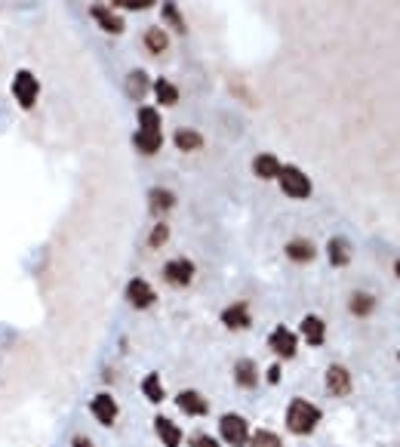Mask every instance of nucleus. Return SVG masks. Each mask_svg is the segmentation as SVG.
<instances>
[{
    "mask_svg": "<svg viewBox=\"0 0 400 447\" xmlns=\"http://www.w3.org/2000/svg\"><path fill=\"white\" fill-rule=\"evenodd\" d=\"M317 422H320V411L311 404V401H305V398H292L290 401V407H287L290 432H296V435H308V432H314Z\"/></svg>",
    "mask_w": 400,
    "mask_h": 447,
    "instance_id": "f257e3e1",
    "label": "nucleus"
},
{
    "mask_svg": "<svg viewBox=\"0 0 400 447\" xmlns=\"http://www.w3.org/2000/svg\"><path fill=\"white\" fill-rule=\"evenodd\" d=\"M277 179H280V188L287 191L290 198L302 200L311 195V182H308V176L299 167H280V176H277Z\"/></svg>",
    "mask_w": 400,
    "mask_h": 447,
    "instance_id": "f03ea898",
    "label": "nucleus"
},
{
    "mask_svg": "<svg viewBox=\"0 0 400 447\" xmlns=\"http://www.w3.org/2000/svg\"><path fill=\"white\" fill-rule=\"evenodd\" d=\"M219 429H222V438L231 444V447H243L250 441V429H246V420L237 413H225L219 420Z\"/></svg>",
    "mask_w": 400,
    "mask_h": 447,
    "instance_id": "7ed1b4c3",
    "label": "nucleus"
},
{
    "mask_svg": "<svg viewBox=\"0 0 400 447\" xmlns=\"http://www.w3.org/2000/svg\"><path fill=\"white\" fill-rule=\"evenodd\" d=\"M13 92H15V99L22 102V108H31L37 102V77L31 71H19V74H15V81H13Z\"/></svg>",
    "mask_w": 400,
    "mask_h": 447,
    "instance_id": "20e7f679",
    "label": "nucleus"
},
{
    "mask_svg": "<svg viewBox=\"0 0 400 447\" xmlns=\"http://www.w3.org/2000/svg\"><path fill=\"white\" fill-rule=\"evenodd\" d=\"M164 277L173 287H188L191 277H194V266H191L188 259H173L164 266Z\"/></svg>",
    "mask_w": 400,
    "mask_h": 447,
    "instance_id": "39448f33",
    "label": "nucleus"
},
{
    "mask_svg": "<svg viewBox=\"0 0 400 447\" xmlns=\"http://www.w3.org/2000/svg\"><path fill=\"white\" fill-rule=\"evenodd\" d=\"M327 389H329V395L345 398L351 392V373L342 364H333L327 370Z\"/></svg>",
    "mask_w": 400,
    "mask_h": 447,
    "instance_id": "423d86ee",
    "label": "nucleus"
},
{
    "mask_svg": "<svg viewBox=\"0 0 400 447\" xmlns=\"http://www.w3.org/2000/svg\"><path fill=\"white\" fill-rule=\"evenodd\" d=\"M268 345L274 349V355H280V358H292L296 355V333L287 327H277L271 336H268Z\"/></svg>",
    "mask_w": 400,
    "mask_h": 447,
    "instance_id": "0eeeda50",
    "label": "nucleus"
},
{
    "mask_svg": "<svg viewBox=\"0 0 400 447\" xmlns=\"http://www.w3.org/2000/svg\"><path fill=\"white\" fill-rule=\"evenodd\" d=\"M176 404H179V411L191 413V416H203L206 411H210V404H206V398L200 395V392H191V389L179 392V398H176Z\"/></svg>",
    "mask_w": 400,
    "mask_h": 447,
    "instance_id": "6e6552de",
    "label": "nucleus"
},
{
    "mask_svg": "<svg viewBox=\"0 0 400 447\" xmlns=\"http://www.w3.org/2000/svg\"><path fill=\"white\" fill-rule=\"evenodd\" d=\"M127 299L133 303L136 308H148L154 299V290H151V284H145L142 277H136V281H129V287H127Z\"/></svg>",
    "mask_w": 400,
    "mask_h": 447,
    "instance_id": "1a4fd4ad",
    "label": "nucleus"
},
{
    "mask_svg": "<svg viewBox=\"0 0 400 447\" xmlns=\"http://www.w3.org/2000/svg\"><path fill=\"white\" fill-rule=\"evenodd\" d=\"M92 413H96V420L102 422V426H111V422L117 420V401L111 395H96L92 398Z\"/></svg>",
    "mask_w": 400,
    "mask_h": 447,
    "instance_id": "9d476101",
    "label": "nucleus"
},
{
    "mask_svg": "<svg viewBox=\"0 0 400 447\" xmlns=\"http://www.w3.org/2000/svg\"><path fill=\"white\" fill-rule=\"evenodd\" d=\"M222 324L231 330H243V327H250V308H246L243 303H237V305H228L225 312H222Z\"/></svg>",
    "mask_w": 400,
    "mask_h": 447,
    "instance_id": "9b49d317",
    "label": "nucleus"
},
{
    "mask_svg": "<svg viewBox=\"0 0 400 447\" xmlns=\"http://www.w3.org/2000/svg\"><path fill=\"white\" fill-rule=\"evenodd\" d=\"M154 429H157L160 441H164L166 447H179V444H182V432H179V426H176L173 420H166V416H157V420H154Z\"/></svg>",
    "mask_w": 400,
    "mask_h": 447,
    "instance_id": "f8f14e48",
    "label": "nucleus"
},
{
    "mask_svg": "<svg viewBox=\"0 0 400 447\" xmlns=\"http://www.w3.org/2000/svg\"><path fill=\"white\" fill-rule=\"evenodd\" d=\"M252 173H256L259 179H277V176H280V160H277L274 154H259V158L252 160Z\"/></svg>",
    "mask_w": 400,
    "mask_h": 447,
    "instance_id": "ddd939ff",
    "label": "nucleus"
},
{
    "mask_svg": "<svg viewBox=\"0 0 400 447\" xmlns=\"http://www.w3.org/2000/svg\"><path fill=\"white\" fill-rule=\"evenodd\" d=\"M234 380H237V385H243V389H252V385L259 383V370H256V364H252L250 358L237 361V364H234Z\"/></svg>",
    "mask_w": 400,
    "mask_h": 447,
    "instance_id": "4468645a",
    "label": "nucleus"
},
{
    "mask_svg": "<svg viewBox=\"0 0 400 447\" xmlns=\"http://www.w3.org/2000/svg\"><path fill=\"white\" fill-rule=\"evenodd\" d=\"M92 19H96L105 31H111V34H120V31H123L120 15H114L111 10H108V6H92Z\"/></svg>",
    "mask_w": 400,
    "mask_h": 447,
    "instance_id": "2eb2a0df",
    "label": "nucleus"
},
{
    "mask_svg": "<svg viewBox=\"0 0 400 447\" xmlns=\"http://www.w3.org/2000/svg\"><path fill=\"white\" fill-rule=\"evenodd\" d=\"M302 333L311 345H320L323 336H327V327H323V321L317 318V315H308V318L302 321Z\"/></svg>",
    "mask_w": 400,
    "mask_h": 447,
    "instance_id": "dca6fc26",
    "label": "nucleus"
},
{
    "mask_svg": "<svg viewBox=\"0 0 400 447\" xmlns=\"http://www.w3.org/2000/svg\"><path fill=\"white\" fill-rule=\"evenodd\" d=\"M127 92H129V99L142 102L145 92H148V74H145V71H133V74H129L127 77Z\"/></svg>",
    "mask_w": 400,
    "mask_h": 447,
    "instance_id": "f3484780",
    "label": "nucleus"
},
{
    "mask_svg": "<svg viewBox=\"0 0 400 447\" xmlns=\"http://www.w3.org/2000/svg\"><path fill=\"white\" fill-rule=\"evenodd\" d=\"M287 256L296 259V262H311L314 259V244L302 241V238H299V241H290L287 244Z\"/></svg>",
    "mask_w": 400,
    "mask_h": 447,
    "instance_id": "a211bd4d",
    "label": "nucleus"
},
{
    "mask_svg": "<svg viewBox=\"0 0 400 447\" xmlns=\"http://www.w3.org/2000/svg\"><path fill=\"white\" fill-rule=\"evenodd\" d=\"M151 210L154 213H166V210H173V204H176V198H173V191H166V188H151Z\"/></svg>",
    "mask_w": 400,
    "mask_h": 447,
    "instance_id": "6ab92c4d",
    "label": "nucleus"
},
{
    "mask_svg": "<svg viewBox=\"0 0 400 447\" xmlns=\"http://www.w3.org/2000/svg\"><path fill=\"white\" fill-rule=\"evenodd\" d=\"M160 145H164V136H160V133H142V130L136 133V149L142 151V154L160 151Z\"/></svg>",
    "mask_w": 400,
    "mask_h": 447,
    "instance_id": "aec40b11",
    "label": "nucleus"
},
{
    "mask_svg": "<svg viewBox=\"0 0 400 447\" xmlns=\"http://www.w3.org/2000/svg\"><path fill=\"white\" fill-rule=\"evenodd\" d=\"M327 250H329V262H333V266H345V262L351 259V253H348V241H345V238H333Z\"/></svg>",
    "mask_w": 400,
    "mask_h": 447,
    "instance_id": "412c9836",
    "label": "nucleus"
},
{
    "mask_svg": "<svg viewBox=\"0 0 400 447\" xmlns=\"http://www.w3.org/2000/svg\"><path fill=\"white\" fill-rule=\"evenodd\" d=\"M154 92H157V102L160 105H176V102H179V90H176L169 81H164V77L154 83Z\"/></svg>",
    "mask_w": 400,
    "mask_h": 447,
    "instance_id": "4be33fe9",
    "label": "nucleus"
},
{
    "mask_svg": "<svg viewBox=\"0 0 400 447\" xmlns=\"http://www.w3.org/2000/svg\"><path fill=\"white\" fill-rule=\"evenodd\" d=\"M176 145H179L182 151H197L200 145H203V136L194 133V130H179V133H176Z\"/></svg>",
    "mask_w": 400,
    "mask_h": 447,
    "instance_id": "5701e85b",
    "label": "nucleus"
},
{
    "mask_svg": "<svg viewBox=\"0 0 400 447\" xmlns=\"http://www.w3.org/2000/svg\"><path fill=\"white\" fill-rule=\"evenodd\" d=\"M138 123H142V133H160V114L154 108H138Z\"/></svg>",
    "mask_w": 400,
    "mask_h": 447,
    "instance_id": "b1692460",
    "label": "nucleus"
},
{
    "mask_svg": "<svg viewBox=\"0 0 400 447\" xmlns=\"http://www.w3.org/2000/svg\"><path fill=\"white\" fill-rule=\"evenodd\" d=\"M142 392H145V398H148V401H154V404H157V401H164V385H160V376L157 373L145 376Z\"/></svg>",
    "mask_w": 400,
    "mask_h": 447,
    "instance_id": "393cba45",
    "label": "nucleus"
},
{
    "mask_svg": "<svg viewBox=\"0 0 400 447\" xmlns=\"http://www.w3.org/2000/svg\"><path fill=\"white\" fill-rule=\"evenodd\" d=\"M166 43H169V37H166L164 28H148V34H145V46H148L151 53H164Z\"/></svg>",
    "mask_w": 400,
    "mask_h": 447,
    "instance_id": "a878e982",
    "label": "nucleus"
},
{
    "mask_svg": "<svg viewBox=\"0 0 400 447\" xmlns=\"http://www.w3.org/2000/svg\"><path fill=\"white\" fill-rule=\"evenodd\" d=\"M351 312L360 315V318L369 315V312H373V296H369V293H354V296H351Z\"/></svg>",
    "mask_w": 400,
    "mask_h": 447,
    "instance_id": "bb28decb",
    "label": "nucleus"
},
{
    "mask_svg": "<svg viewBox=\"0 0 400 447\" xmlns=\"http://www.w3.org/2000/svg\"><path fill=\"white\" fill-rule=\"evenodd\" d=\"M250 447H280V438H277L274 432H268V429H259L256 435L250 438Z\"/></svg>",
    "mask_w": 400,
    "mask_h": 447,
    "instance_id": "cd10ccee",
    "label": "nucleus"
},
{
    "mask_svg": "<svg viewBox=\"0 0 400 447\" xmlns=\"http://www.w3.org/2000/svg\"><path fill=\"white\" fill-rule=\"evenodd\" d=\"M169 238V226H164V222H160V226H154V231H151V247H160Z\"/></svg>",
    "mask_w": 400,
    "mask_h": 447,
    "instance_id": "c85d7f7f",
    "label": "nucleus"
},
{
    "mask_svg": "<svg viewBox=\"0 0 400 447\" xmlns=\"http://www.w3.org/2000/svg\"><path fill=\"white\" fill-rule=\"evenodd\" d=\"M164 15H166V19H169V22H173V25H176V28H179V31H185V22H182V15H179V10H176V4H166V6H164Z\"/></svg>",
    "mask_w": 400,
    "mask_h": 447,
    "instance_id": "c756f323",
    "label": "nucleus"
},
{
    "mask_svg": "<svg viewBox=\"0 0 400 447\" xmlns=\"http://www.w3.org/2000/svg\"><path fill=\"white\" fill-rule=\"evenodd\" d=\"M117 6H123V10H148L151 0H117Z\"/></svg>",
    "mask_w": 400,
    "mask_h": 447,
    "instance_id": "7c9ffc66",
    "label": "nucleus"
},
{
    "mask_svg": "<svg viewBox=\"0 0 400 447\" xmlns=\"http://www.w3.org/2000/svg\"><path fill=\"white\" fill-rule=\"evenodd\" d=\"M191 447H219V441L210 438V435H194L191 438Z\"/></svg>",
    "mask_w": 400,
    "mask_h": 447,
    "instance_id": "2f4dec72",
    "label": "nucleus"
},
{
    "mask_svg": "<svg viewBox=\"0 0 400 447\" xmlns=\"http://www.w3.org/2000/svg\"><path fill=\"white\" fill-rule=\"evenodd\" d=\"M268 380H271V383L280 380V367H271V370H268Z\"/></svg>",
    "mask_w": 400,
    "mask_h": 447,
    "instance_id": "473e14b6",
    "label": "nucleus"
},
{
    "mask_svg": "<svg viewBox=\"0 0 400 447\" xmlns=\"http://www.w3.org/2000/svg\"><path fill=\"white\" fill-rule=\"evenodd\" d=\"M74 447H92L90 438H74Z\"/></svg>",
    "mask_w": 400,
    "mask_h": 447,
    "instance_id": "72a5a7b5",
    "label": "nucleus"
},
{
    "mask_svg": "<svg viewBox=\"0 0 400 447\" xmlns=\"http://www.w3.org/2000/svg\"><path fill=\"white\" fill-rule=\"evenodd\" d=\"M394 268H397V275H400V259H397V266H394Z\"/></svg>",
    "mask_w": 400,
    "mask_h": 447,
    "instance_id": "f704fd0d",
    "label": "nucleus"
}]
</instances>
